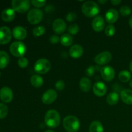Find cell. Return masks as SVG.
<instances>
[{"label":"cell","mask_w":132,"mask_h":132,"mask_svg":"<svg viewBox=\"0 0 132 132\" xmlns=\"http://www.w3.org/2000/svg\"><path fill=\"white\" fill-rule=\"evenodd\" d=\"M80 89L84 92H88L92 88L91 81L88 77H82L81 79L79 82Z\"/></svg>","instance_id":"cell-21"},{"label":"cell","mask_w":132,"mask_h":132,"mask_svg":"<svg viewBox=\"0 0 132 132\" xmlns=\"http://www.w3.org/2000/svg\"><path fill=\"white\" fill-rule=\"evenodd\" d=\"M43 13L38 9H32L27 14V20L30 24H37L42 21Z\"/></svg>","instance_id":"cell-6"},{"label":"cell","mask_w":132,"mask_h":132,"mask_svg":"<svg viewBox=\"0 0 132 132\" xmlns=\"http://www.w3.org/2000/svg\"><path fill=\"white\" fill-rule=\"evenodd\" d=\"M50 41L52 44H57L60 41V38L57 35H52L50 37Z\"/></svg>","instance_id":"cell-38"},{"label":"cell","mask_w":132,"mask_h":132,"mask_svg":"<svg viewBox=\"0 0 132 132\" xmlns=\"http://www.w3.org/2000/svg\"><path fill=\"white\" fill-rule=\"evenodd\" d=\"M119 12L121 13V15L122 16H128L131 14V9L128 6L126 5H124V6H121L119 9Z\"/></svg>","instance_id":"cell-32"},{"label":"cell","mask_w":132,"mask_h":132,"mask_svg":"<svg viewBox=\"0 0 132 132\" xmlns=\"http://www.w3.org/2000/svg\"><path fill=\"white\" fill-rule=\"evenodd\" d=\"M12 6L14 11L24 13L28 11L30 6V1L28 0H13Z\"/></svg>","instance_id":"cell-7"},{"label":"cell","mask_w":132,"mask_h":132,"mask_svg":"<svg viewBox=\"0 0 132 132\" xmlns=\"http://www.w3.org/2000/svg\"><path fill=\"white\" fill-rule=\"evenodd\" d=\"M13 99V92L10 88L4 86L0 90V99L3 103H10Z\"/></svg>","instance_id":"cell-14"},{"label":"cell","mask_w":132,"mask_h":132,"mask_svg":"<svg viewBox=\"0 0 132 132\" xmlns=\"http://www.w3.org/2000/svg\"><path fill=\"white\" fill-rule=\"evenodd\" d=\"M34 70L39 74H45L50 71L51 64L48 59L42 58L39 59L35 63Z\"/></svg>","instance_id":"cell-5"},{"label":"cell","mask_w":132,"mask_h":132,"mask_svg":"<svg viewBox=\"0 0 132 132\" xmlns=\"http://www.w3.org/2000/svg\"><path fill=\"white\" fill-rule=\"evenodd\" d=\"M30 82L35 88H39L43 85V79L38 74H34L31 77Z\"/></svg>","instance_id":"cell-23"},{"label":"cell","mask_w":132,"mask_h":132,"mask_svg":"<svg viewBox=\"0 0 132 132\" xmlns=\"http://www.w3.org/2000/svg\"><path fill=\"white\" fill-rule=\"evenodd\" d=\"M31 3L35 7L41 8L45 6V4L46 3V1L45 0H43V1H40V0H32V1H31Z\"/></svg>","instance_id":"cell-35"},{"label":"cell","mask_w":132,"mask_h":132,"mask_svg":"<svg viewBox=\"0 0 132 132\" xmlns=\"http://www.w3.org/2000/svg\"><path fill=\"white\" fill-rule=\"evenodd\" d=\"M92 27L94 30L97 32L103 31L105 27V21L104 18L101 15H97L94 18L92 22Z\"/></svg>","instance_id":"cell-12"},{"label":"cell","mask_w":132,"mask_h":132,"mask_svg":"<svg viewBox=\"0 0 132 132\" xmlns=\"http://www.w3.org/2000/svg\"><path fill=\"white\" fill-rule=\"evenodd\" d=\"M18 64L20 68H24L27 67V66L28 65V61L24 57H22L19 58L18 61Z\"/></svg>","instance_id":"cell-34"},{"label":"cell","mask_w":132,"mask_h":132,"mask_svg":"<svg viewBox=\"0 0 132 132\" xmlns=\"http://www.w3.org/2000/svg\"><path fill=\"white\" fill-rule=\"evenodd\" d=\"M129 24H130V27L132 28V15H131L130 19H129Z\"/></svg>","instance_id":"cell-41"},{"label":"cell","mask_w":132,"mask_h":132,"mask_svg":"<svg viewBox=\"0 0 132 132\" xmlns=\"http://www.w3.org/2000/svg\"><path fill=\"white\" fill-rule=\"evenodd\" d=\"M10 53L16 57H22L25 54L27 48L26 45L21 41H15L10 45L9 48Z\"/></svg>","instance_id":"cell-4"},{"label":"cell","mask_w":132,"mask_h":132,"mask_svg":"<svg viewBox=\"0 0 132 132\" xmlns=\"http://www.w3.org/2000/svg\"><path fill=\"white\" fill-rule=\"evenodd\" d=\"M27 30L21 26L14 27L12 30V36L18 40H23L27 37Z\"/></svg>","instance_id":"cell-18"},{"label":"cell","mask_w":132,"mask_h":132,"mask_svg":"<svg viewBox=\"0 0 132 132\" xmlns=\"http://www.w3.org/2000/svg\"><path fill=\"white\" fill-rule=\"evenodd\" d=\"M9 112V109L6 104L0 103V119L5 118Z\"/></svg>","instance_id":"cell-30"},{"label":"cell","mask_w":132,"mask_h":132,"mask_svg":"<svg viewBox=\"0 0 132 132\" xmlns=\"http://www.w3.org/2000/svg\"><path fill=\"white\" fill-rule=\"evenodd\" d=\"M83 48L80 45H74L69 50V55L73 59H78L83 54Z\"/></svg>","instance_id":"cell-17"},{"label":"cell","mask_w":132,"mask_h":132,"mask_svg":"<svg viewBox=\"0 0 132 132\" xmlns=\"http://www.w3.org/2000/svg\"><path fill=\"white\" fill-rule=\"evenodd\" d=\"M130 72H132V60L131 61V62H130Z\"/></svg>","instance_id":"cell-42"},{"label":"cell","mask_w":132,"mask_h":132,"mask_svg":"<svg viewBox=\"0 0 132 132\" xmlns=\"http://www.w3.org/2000/svg\"><path fill=\"white\" fill-rule=\"evenodd\" d=\"M12 39V32L7 27H0V44L5 45L10 42Z\"/></svg>","instance_id":"cell-11"},{"label":"cell","mask_w":132,"mask_h":132,"mask_svg":"<svg viewBox=\"0 0 132 132\" xmlns=\"http://www.w3.org/2000/svg\"><path fill=\"white\" fill-rule=\"evenodd\" d=\"M60 122V115L57 111L55 110H50L45 114V123L48 127L55 128L59 126Z\"/></svg>","instance_id":"cell-1"},{"label":"cell","mask_w":132,"mask_h":132,"mask_svg":"<svg viewBox=\"0 0 132 132\" xmlns=\"http://www.w3.org/2000/svg\"><path fill=\"white\" fill-rule=\"evenodd\" d=\"M93 92L94 94L97 97H103L107 92L106 85L103 82H96L93 86Z\"/></svg>","instance_id":"cell-15"},{"label":"cell","mask_w":132,"mask_h":132,"mask_svg":"<svg viewBox=\"0 0 132 132\" xmlns=\"http://www.w3.org/2000/svg\"><path fill=\"white\" fill-rule=\"evenodd\" d=\"M121 3V0H112V1H111V3L113 4V5H115V6H117V5H119Z\"/></svg>","instance_id":"cell-40"},{"label":"cell","mask_w":132,"mask_h":132,"mask_svg":"<svg viewBox=\"0 0 132 132\" xmlns=\"http://www.w3.org/2000/svg\"><path fill=\"white\" fill-rule=\"evenodd\" d=\"M63 125L68 132H77L80 128V121L74 116H68L63 119Z\"/></svg>","instance_id":"cell-2"},{"label":"cell","mask_w":132,"mask_h":132,"mask_svg":"<svg viewBox=\"0 0 132 132\" xmlns=\"http://www.w3.org/2000/svg\"><path fill=\"white\" fill-rule=\"evenodd\" d=\"M107 1H99L98 2H99V3H101V4H104V3H106Z\"/></svg>","instance_id":"cell-43"},{"label":"cell","mask_w":132,"mask_h":132,"mask_svg":"<svg viewBox=\"0 0 132 132\" xmlns=\"http://www.w3.org/2000/svg\"><path fill=\"white\" fill-rule=\"evenodd\" d=\"M116 33V28L113 24H108L105 28V34L108 37L114 36Z\"/></svg>","instance_id":"cell-31"},{"label":"cell","mask_w":132,"mask_h":132,"mask_svg":"<svg viewBox=\"0 0 132 132\" xmlns=\"http://www.w3.org/2000/svg\"><path fill=\"white\" fill-rule=\"evenodd\" d=\"M119 100V95L116 92L110 93L106 97V102L110 105H116Z\"/></svg>","instance_id":"cell-22"},{"label":"cell","mask_w":132,"mask_h":132,"mask_svg":"<svg viewBox=\"0 0 132 132\" xmlns=\"http://www.w3.org/2000/svg\"><path fill=\"white\" fill-rule=\"evenodd\" d=\"M9 56L5 51H0V68H5L9 64Z\"/></svg>","instance_id":"cell-25"},{"label":"cell","mask_w":132,"mask_h":132,"mask_svg":"<svg viewBox=\"0 0 132 132\" xmlns=\"http://www.w3.org/2000/svg\"><path fill=\"white\" fill-rule=\"evenodd\" d=\"M15 16V12L13 9H6L1 12V18L5 22H10L14 20Z\"/></svg>","instance_id":"cell-19"},{"label":"cell","mask_w":132,"mask_h":132,"mask_svg":"<svg viewBox=\"0 0 132 132\" xmlns=\"http://www.w3.org/2000/svg\"><path fill=\"white\" fill-rule=\"evenodd\" d=\"M82 12L84 15L89 18L96 17L100 12L97 4L93 1H87L82 5Z\"/></svg>","instance_id":"cell-3"},{"label":"cell","mask_w":132,"mask_h":132,"mask_svg":"<svg viewBox=\"0 0 132 132\" xmlns=\"http://www.w3.org/2000/svg\"><path fill=\"white\" fill-rule=\"evenodd\" d=\"M100 72L101 77L106 81H112L116 76L114 69L110 66H105L104 67H102Z\"/></svg>","instance_id":"cell-9"},{"label":"cell","mask_w":132,"mask_h":132,"mask_svg":"<svg viewBox=\"0 0 132 132\" xmlns=\"http://www.w3.org/2000/svg\"><path fill=\"white\" fill-rule=\"evenodd\" d=\"M119 79L122 82H127L131 81V74L127 70H122L119 73Z\"/></svg>","instance_id":"cell-27"},{"label":"cell","mask_w":132,"mask_h":132,"mask_svg":"<svg viewBox=\"0 0 132 132\" xmlns=\"http://www.w3.org/2000/svg\"><path fill=\"white\" fill-rule=\"evenodd\" d=\"M45 132H54V131H52V130H46Z\"/></svg>","instance_id":"cell-45"},{"label":"cell","mask_w":132,"mask_h":132,"mask_svg":"<svg viewBox=\"0 0 132 132\" xmlns=\"http://www.w3.org/2000/svg\"><path fill=\"white\" fill-rule=\"evenodd\" d=\"M55 88L57 89L59 91H62L64 89V87H65V84H64V82L62 80H59L58 81H57L55 85Z\"/></svg>","instance_id":"cell-37"},{"label":"cell","mask_w":132,"mask_h":132,"mask_svg":"<svg viewBox=\"0 0 132 132\" xmlns=\"http://www.w3.org/2000/svg\"><path fill=\"white\" fill-rule=\"evenodd\" d=\"M121 99L125 104H132V90L130 89H125L121 93Z\"/></svg>","instance_id":"cell-20"},{"label":"cell","mask_w":132,"mask_h":132,"mask_svg":"<svg viewBox=\"0 0 132 132\" xmlns=\"http://www.w3.org/2000/svg\"><path fill=\"white\" fill-rule=\"evenodd\" d=\"M53 30L57 34H62L64 33L67 28V24L62 19H56L52 24Z\"/></svg>","instance_id":"cell-13"},{"label":"cell","mask_w":132,"mask_h":132,"mask_svg":"<svg viewBox=\"0 0 132 132\" xmlns=\"http://www.w3.org/2000/svg\"><path fill=\"white\" fill-rule=\"evenodd\" d=\"M112 58V55L110 52L104 51L97 55L94 58V61L99 66L104 65L110 63Z\"/></svg>","instance_id":"cell-8"},{"label":"cell","mask_w":132,"mask_h":132,"mask_svg":"<svg viewBox=\"0 0 132 132\" xmlns=\"http://www.w3.org/2000/svg\"><path fill=\"white\" fill-rule=\"evenodd\" d=\"M46 32V28L44 26H37L33 29V35L35 37L43 36Z\"/></svg>","instance_id":"cell-29"},{"label":"cell","mask_w":132,"mask_h":132,"mask_svg":"<svg viewBox=\"0 0 132 132\" xmlns=\"http://www.w3.org/2000/svg\"><path fill=\"white\" fill-rule=\"evenodd\" d=\"M90 132H104V128L101 122L95 121L92 122L89 127Z\"/></svg>","instance_id":"cell-24"},{"label":"cell","mask_w":132,"mask_h":132,"mask_svg":"<svg viewBox=\"0 0 132 132\" xmlns=\"http://www.w3.org/2000/svg\"><path fill=\"white\" fill-rule=\"evenodd\" d=\"M102 67H100V66H90L88 68H87L85 71V73L87 75L88 77H92L94 76V73H95L96 71H101Z\"/></svg>","instance_id":"cell-28"},{"label":"cell","mask_w":132,"mask_h":132,"mask_svg":"<svg viewBox=\"0 0 132 132\" xmlns=\"http://www.w3.org/2000/svg\"><path fill=\"white\" fill-rule=\"evenodd\" d=\"M79 31V27L77 24H71L68 28V32L70 35H76Z\"/></svg>","instance_id":"cell-33"},{"label":"cell","mask_w":132,"mask_h":132,"mask_svg":"<svg viewBox=\"0 0 132 132\" xmlns=\"http://www.w3.org/2000/svg\"><path fill=\"white\" fill-rule=\"evenodd\" d=\"M129 85H130V86L132 88V79H131V81H130V84Z\"/></svg>","instance_id":"cell-44"},{"label":"cell","mask_w":132,"mask_h":132,"mask_svg":"<svg viewBox=\"0 0 132 132\" xmlns=\"http://www.w3.org/2000/svg\"><path fill=\"white\" fill-rule=\"evenodd\" d=\"M54 10V7L51 5H49L48 6H46V7L45 8V10H46V12H51L53 11Z\"/></svg>","instance_id":"cell-39"},{"label":"cell","mask_w":132,"mask_h":132,"mask_svg":"<svg viewBox=\"0 0 132 132\" xmlns=\"http://www.w3.org/2000/svg\"><path fill=\"white\" fill-rule=\"evenodd\" d=\"M77 14L75 12H70L66 16V19H67V21L68 22H73L75 21L77 19Z\"/></svg>","instance_id":"cell-36"},{"label":"cell","mask_w":132,"mask_h":132,"mask_svg":"<svg viewBox=\"0 0 132 132\" xmlns=\"http://www.w3.org/2000/svg\"><path fill=\"white\" fill-rule=\"evenodd\" d=\"M0 76H1V74H0Z\"/></svg>","instance_id":"cell-46"},{"label":"cell","mask_w":132,"mask_h":132,"mask_svg":"<svg viewBox=\"0 0 132 132\" xmlns=\"http://www.w3.org/2000/svg\"><path fill=\"white\" fill-rule=\"evenodd\" d=\"M119 18V13L116 9H110L108 11L106 12L105 19L106 21L110 24L116 23Z\"/></svg>","instance_id":"cell-16"},{"label":"cell","mask_w":132,"mask_h":132,"mask_svg":"<svg viewBox=\"0 0 132 132\" xmlns=\"http://www.w3.org/2000/svg\"><path fill=\"white\" fill-rule=\"evenodd\" d=\"M57 98V94L52 89L48 90L42 95L41 100L45 104H50L54 103Z\"/></svg>","instance_id":"cell-10"},{"label":"cell","mask_w":132,"mask_h":132,"mask_svg":"<svg viewBox=\"0 0 132 132\" xmlns=\"http://www.w3.org/2000/svg\"><path fill=\"white\" fill-rule=\"evenodd\" d=\"M60 42L63 46H70L72 45L73 43V37L71 35L65 34H63L60 38Z\"/></svg>","instance_id":"cell-26"}]
</instances>
